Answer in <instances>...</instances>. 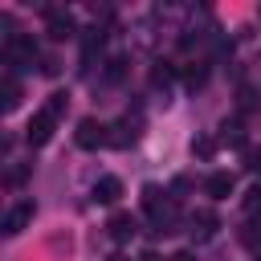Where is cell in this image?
<instances>
[{
  "instance_id": "obj_1",
  "label": "cell",
  "mask_w": 261,
  "mask_h": 261,
  "mask_svg": "<svg viewBox=\"0 0 261 261\" xmlns=\"http://www.w3.org/2000/svg\"><path fill=\"white\" fill-rule=\"evenodd\" d=\"M53 126H57V114L41 106V110L29 118V126H24V143H29V147H45V143L53 139Z\"/></svg>"
},
{
  "instance_id": "obj_2",
  "label": "cell",
  "mask_w": 261,
  "mask_h": 261,
  "mask_svg": "<svg viewBox=\"0 0 261 261\" xmlns=\"http://www.w3.org/2000/svg\"><path fill=\"white\" fill-rule=\"evenodd\" d=\"M73 143H77L82 151H94V147L110 143V126H106V122H98V118H82V122H77V130H73Z\"/></svg>"
},
{
  "instance_id": "obj_3",
  "label": "cell",
  "mask_w": 261,
  "mask_h": 261,
  "mask_svg": "<svg viewBox=\"0 0 261 261\" xmlns=\"http://www.w3.org/2000/svg\"><path fill=\"white\" fill-rule=\"evenodd\" d=\"M33 216H37V204H33V200H20V204H12V208L4 212L0 232H4V237H16V232H24V228L33 224Z\"/></svg>"
},
{
  "instance_id": "obj_4",
  "label": "cell",
  "mask_w": 261,
  "mask_h": 261,
  "mask_svg": "<svg viewBox=\"0 0 261 261\" xmlns=\"http://www.w3.org/2000/svg\"><path fill=\"white\" fill-rule=\"evenodd\" d=\"M45 33H49L53 41H65V37H73V33H77V20H73V12H65V8H45Z\"/></svg>"
},
{
  "instance_id": "obj_5",
  "label": "cell",
  "mask_w": 261,
  "mask_h": 261,
  "mask_svg": "<svg viewBox=\"0 0 261 261\" xmlns=\"http://www.w3.org/2000/svg\"><path fill=\"white\" fill-rule=\"evenodd\" d=\"M188 232H192V241H212V237L220 232V216H216L212 208H200V212H192Z\"/></svg>"
},
{
  "instance_id": "obj_6",
  "label": "cell",
  "mask_w": 261,
  "mask_h": 261,
  "mask_svg": "<svg viewBox=\"0 0 261 261\" xmlns=\"http://www.w3.org/2000/svg\"><path fill=\"white\" fill-rule=\"evenodd\" d=\"M139 135H143V122L126 114V118H118V122L110 126V147H122V151H126V147L139 143Z\"/></svg>"
},
{
  "instance_id": "obj_7",
  "label": "cell",
  "mask_w": 261,
  "mask_h": 261,
  "mask_svg": "<svg viewBox=\"0 0 261 261\" xmlns=\"http://www.w3.org/2000/svg\"><path fill=\"white\" fill-rule=\"evenodd\" d=\"M118 196H122V179L118 175H98L94 179V200L98 204H114Z\"/></svg>"
},
{
  "instance_id": "obj_8",
  "label": "cell",
  "mask_w": 261,
  "mask_h": 261,
  "mask_svg": "<svg viewBox=\"0 0 261 261\" xmlns=\"http://www.w3.org/2000/svg\"><path fill=\"white\" fill-rule=\"evenodd\" d=\"M106 232H110V241H118V245H122V241H130L139 228H135V216H130V212H114V216H110V224H106Z\"/></svg>"
},
{
  "instance_id": "obj_9",
  "label": "cell",
  "mask_w": 261,
  "mask_h": 261,
  "mask_svg": "<svg viewBox=\"0 0 261 261\" xmlns=\"http://www.w3.org/2000/svg\"><path fill=\"white\" fill-rule=\"evenodd\" d=\"M232 188H237V184H232V175H228V171H212V175L204 179V192H208L212 200H228V196H232Z\"/></svg>"
},
{
  "instance_id": "obj_10",
  "label": "cell",
  "mask_w": 261,
  "mask_h": 261,
  "mask_svg": "<svg viewBox=\"0 0 261 261\" xmlns=\"http://www.w3.org/2000/svg\"><path fill=\"white\" fill-rule=\"evenodd\" d=\"M0 98H4V102H0V106H4V114H12V110L20 106V82H16L12 73L4 77V86H0Z\"/></svg>"
},
{
  "instance_id": "obj_11",
  "label": "cell",
  "mask_w": 261,
  "mask_h": 261,
  "mask_svg": "<svg viewBox=\"0 0 261 261\" xmlns=\"http://www.w3.org/2000/svg\"><path fill=\"white\" fill-rule=\"evenodd\" d=\"M241 212H245V216H261V184H253V188L241 196Z\"/></svg>"
},
{
  "instance_id": "obj_12",
  "label": "cell",
  "mask_w": 261,
  "mask_h": 261,
  "mask_svg": "<svg viewBox=\"0 0 261 261\" xmlns=\"http://www.w3.org/2000/svg\"><path fill=\"white\" fill-rule=\"evenodd\" d=\"M65 106H69V94H65V90H53V94H49V102H45V110H53L57 118L65 114Z\"/></svg>"
},
{
  "instance_id": "obj_13",
  "label": "cell",
  "mask_w": 261,
  "mask_h": 261,
  "mask_svg": "<svg viewBox=\"0 0 261 261\" xmlns=\"http://www.w3.org/2000/svg\"><path fill=\"white\" fill-rule=\"evenodd\" d=\"M241 245L253 249V253H261V224H249V228L241 232Z\"/></svg>"
},
{
  "instance_id": "obj_14",
  "label": "cell",
  "mask_w": 261,
  "mask_h": 261,
  "mask_svg": "<svg viewBox=\"0 0 261 261\" xmlns=\"http://www.w3.org/2000/svg\"><path fill=\"white\" fill-rule=\"evenodd\" d=\"M171 77H175V69H171L167 61H159V65L151 69V82H155V86H163V90H167V82H171Z\"/></svg>"
},
{
  "instance_id": "obj_15",
  "label": "cell",
  "mask_w": 261,
  "mask_h": 261,
  "mask_svg": "<svg viewBox=\"0 0 261 261\" xmlns=\"http://www.w3.org/2000/svg\"><path fill=\"white\" fill-rule=\"evenodd\" d=\"M212 151H216V139H208V135L192 143V155H200V159H212Z\"/></svg>"
},
{
  "instance_id": "obj_16",
  "label": "cell",
  "mask_w": 261,
  "mask_h": 261,
  "mask_svg": "<svg viewBox=\"0 0 261 261\" xmlns=\"http://www.w3.org/2000/svg\"><path fill=\"white\" fill-rule=\"evenodd\" d=\"M224 143H232V147H245V135H241V126H237V122H224Z\"/></svg>"
},
{
  "instance_id": "obj_17",
  "label": "cell",
  "mask_w": 261,
  "mask_h": 261,
  "mask_svg": "<svg viewBox=\"0 0 261 261\" xmlns=\"http://www.w3.org/2000/svg\"><path fill=\"white\" fill-rule=\"evenodd\" d=\"M122 73H126V57H114V61L106 65V77H110V82H118Z\"/></svg>"
},
{
  "instance_id": "obj_18",
  "label": "cell",
  "mask_w": 261,
  "mask_h": 261,
  "mask_svg": "<svg viewBox=\"0 0 261 261\" xmlns=\"http://www.w3.org/2000/svg\"><path fill=\"white\" fill-rule=\"evenodd\" d=\"M204 77H208V69H204V65H192V69H188V86H192V90H196V86H204Z\"/></svg>"
},
{
  "instance_id": "obj_19",
  "label": "cell",
  "mask_w": 261,
  "mask_h": 261,
  "mask_svg": "<svg viewBox=\"0 0 261 261\" xmlns=\"http://www.w3.org/2000/svg\"><path fill=\"white\" fill-rule=\"evenodd\" d=\"M241 110H253V90H241Z\"/></svg>"
},
{
  "instance_id": "obj_20",
  "label": "cell",
  "mask_w": 261,
  "mask_h": 261,
  "mask_svg": "<svg viewBox=\"0 0 261 261\" xmlns=\"http://www.w3.org/2000/svg\"><path fill=\"white\" fill-rule=\"evenodd\" d=\"M249 167H253V171L261 175V151H249Z\"/></svg>"
},
{
  "instance_id": "obj_21",
  "label": "cell",
  "mask_w": 261,
  "mask_h": 261,
  "mask_svg": "<svg viewBox=\"0 0 261 261\" xmlns=\"http://www.w3.org/2000/svg\"><path fill=\"white\" fill-rule=\"evenodd\" d=\"M167 261H196V253H188V249H179V253H171Z\"/></svg>"
},
{
  "instance_id": "obj_22",
  "label": "cell",
  "mask_w": 261,
  "mask_h": 261,
  "mask_svg": "<svg viewBox=\"0 0 261 261\" xmlns=\"http://www.w3.org/2000/svg\"><path fill=\"white\" fill-rule=\"evenodd\" d=\"M139 261H163V257H159V253H143Z\"/></svg>"
},
{
  "instance_id": "obj_23",
  "label": "cell",
  "mask_w": 261,
  "mask_h": 261,
  "mask_svg": "<svg viewBox=\"0 0 261 261\" xmlns=\"http://www.w3.org/2000/svg\"><path fill=\"white\" fill-rule=\"evenodd\" d=\"M106 261H126V257H122V253H110V257H106Z\"/></svg>"
}]
</instances>
